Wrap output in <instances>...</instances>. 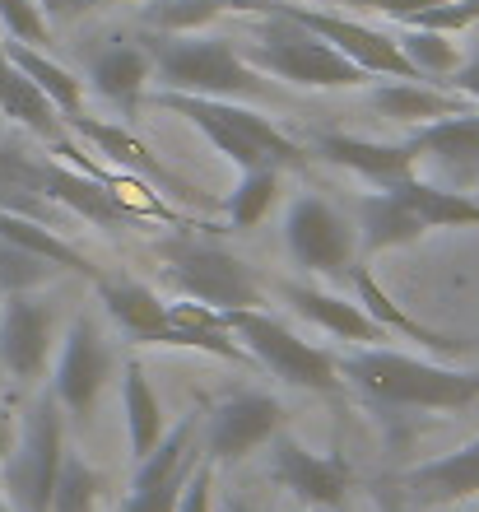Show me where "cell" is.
Masks as SVG:
<instances>
[{
    "label": "cell",
    "instance_id": "cell-38",
    "mask_svg": "<svg viewBox=\"0 0 479 512\" xmlns=\"http://www.w3.org/2000/svg\"><path fill=\"white\" fill-rule=\"evenodd\" d=\"M442 89H452V94H466L470 103H479V42H475V52L461 61V66L442 80Z\"/></svg>",
    "mask_w": 479,
    "mask_h": 512
},
{
    "label": "cell",
    "instance_id": "cell-17",
    "mask_svg": "<svg viewBox=\"0 0 479 512\" xmlns=\"http://www.w3.org/2000/svg\"><path fill=\"white\" fill-rule=\"evenodd\" d=\"M396 494L414 508H452V503L479 499V438L456 447L452 457L424 461L396 480Z\"/></svg>",
    "mask_w": 479,
    "mask_h": 512
},
{
    "label": "cell",
    "instance_id": "cell-8",
    "mask_svg": "<svg viewBox=\"0 0 479 512\" xmlns=\"http://www.w3.org/2000/svg\"><path fill=\"white\" fill-rule=\"evenodd\" d=\"M98 298H103L107 317L117 322L121 336H131L135 345H173V350H200L228 364H242L247 350L228 331H187L173 322V308L163 303L149 284L140 280H117V275H98Z\"/></svg>",
    "mask_w": 479,
    "mask_h": 512
},
{
    "label": "cell",
    "instance_id": "cell-32",
    "mask_svg": "<svg viewBox=\"0 0 479 512\" xmlns=\"http://www.w3.org/2000/svg\"><path fill=\"white\" fill-rule=\"evenodd\" d=\"M280 196V168H242L238 173V187L228 196V224L233 229H252L266 219V210L275 205Z\"/></svg>",
    "mask_w": 479,
    "mask_h": 512
},
{
    "label": "cell",
    "instance_id": "cell-34",
    "mask_svg": "<svg viewBox=\"0 0 479 512\" xmlns=\"http://www.w3.org/2000/svg\"><path fill=\"white\" fill-rule=\"evenodd\" d=\"M238 10V0H154L149 5V24L163 33H191V28L210 24L214 14Z\"/></svg>",
    "mask_w": 479,
    "mask_h": 512
},
{
    "label": "cell",
    "instance_id": "cell-28",
    "mask_svg": "<svg viewBox=\"0 0 479 512\" xmlns=\"http://www.w3.org/2000/svg\"><path fill=\"white\" fill-rule=\"evenodd\" d=\"M5 52H10L14 70H24L28 80L47 94V103L61 112V122L80 117V112H84V80H75L61 61H52L42 47H28V42H10V38H5Z\"/></svg>",
    "mask_w": 479,
    "mask_h": 512
},
{
    "label": "cell",
    "instance_id": "cell-13",
    "mask_svg": "<svg viewBox=\"0 0 479 512\" xmlns=\"http://www.w3.org/2000/svg\"><path fill=\"white\" fill-rule=\"evenodd\" d=\"M200 424H205V457L233 466L284 429V405L270 391H233Z\"/></svg>",
    "mask_w": 479,
    "mask_h": 512
},
{
    "label": "cell",
    "instance_id": "cell-1",
    "mask_svg": "<svg viewBox=\"0 0 479 512\" xmlns=\"http://www.w3.org/2000/svg\"><path fill=\"white\" fill-rule=\"evenodd\" d=\"M335 368L363 401L382 405V410H466V405H479V373L386 350V345H363L354 354H340Z\"/></svg>",
    "mask_w": 479,
    "mask_h": 512
},
{
    "label": "cell",
    "instance_id": "cell-5",
    "mask_svg": "<svg viewBox=\"0 0 479 512\" xmlns=\"http://www.w3.org/2000/svg\"><path fill=\"white\" fill-rule=\"evenodd\" d=\"M159 261L163 284L177 289V298H187V303H205L214 312L261 308V284H256L252 266L214 238H168L159 243Z\"/></svg>",
    "mask_w": 479,
    "mask_h": 512
},
{
    "label": "cell",
    "instance_id": "cell-27",
    "mask_svg": "<svg viewBox=\"0 0 479 512\" xmlns=\"http://www.w3.org/2000/svg\"><path fill=\"white\" fill-rule=\"evenodd\" d=\"M391 191L410 205L414 215L424 219L428 233H433V229H470V224L479 229V201L470 196V191L442 187V182H424L419 173L405 177V182H396Z\"/></svg>",
    "mask_w": 479,
    "mask_h": 512
},
{
    "label": "cell",
    "instance_id": "cell-6",
    "mask_svg": "<svg viewBox=\"0 0 479 512\" xmlns=\"http://www.w3.org/2000/svg\"><path fill=\"white\" fill-rule=\"evenodd\" d=\"M224 326H228V336L247 350V359H256L266 373H275V378L289 382V387L317 391V396H340V391H345V378H340V368H335V354L307 345L275 312L233 308V312H224Z\"/></svg>",
    "mask_w": 479,
    "mask_h": 512
},
{
    "label": "cell",
    "instance_id": "cell-31",
    "mask_svg": "<svg viewBox=\"0 0 479 512\" xmlns=\"http://www.w3.org/2000/svg\"><path fill=\"white\" fill-rule=\"evenodd\" d=\"M400 52L410 61V70L419 80H447L456 66H461V52H456V42L447 33H433V28H414V24H400L396 33Z\"/></svg>",
    "mask_w": 479,
    "mask_h": 512
},
{
    "label": "cell",
    "instance_id": "cell-12",
    "mask_svg": "<svg viewBox=\"0 0 479 512\" xmlns=\"http://www.w3.org/2000/svg\"><path fill=\"white\" fill-rule=\"evenodd\" d=\"M107 378H112V350H107L94 312H80V317L70 322L61 350H56L52 396L70 419H80L84 424V419L94 415V405H98V396H103Z\"/></svg>",
    "mask_w": 479,
    "mask_h": 512
},
{
    "label": "cell",
    "instance_id": "cell-26",
    "mask_svg": "<svg viewBox=\"0 0 479 512\" xmlns=\"http://www.w3.org/2000/svg\"><path fill=\"white\" fill-rule=\"evenodd\" d=\"M121 410H126V443H131V461H145L149 452L163 443L168 419H163L159 391H154L145 364H140L135 354L121 364Z\"/></svg>",
    "mask_w": 479,
    "mask_h": 512
},
{
    "label": "cell",
    "instance_id": "cell-18",
    "mask_svg": "<svg viewBox=\"0 0 479 512\" xmlns=\"http://www.w3.org/2000/svg\"><path fill=\"white\" fill-rule=\"evenodd\" d=\"M312 154H321L326 163L335 168H349V173H359L363 182H373V187H396L405 177L419 173V154L414 145H386V140H359V135H317L312 140Z\"/></svg>",
    "mask_w": 479,
    "mask_h": 512
},
{
    "label": "cell",
    "instance_id": "cell-39",
    "mask_svg": "<svg viewBox=\"0 0 479 512\" xmlns=\"http://www.w3.org/2000/svg\"><path fill=\"white\" fill-rule=\"evenodd\" d=\"M14 438H19V419L10 415V410H5V405H0V461L10 457V447H14Z\"/></svg>",
    "mask_w": 479,
    "mask_h": 512
},
{
    "label": "cell",
    "instance_id": "cell-3",
    "mask_svg": "<svg viewBox=\"0 0 479 512\" xmlns=\"http://www.w3.org/2000/svg\"><path fill=\"white\" fill-rule=\"evenodd\" d=\"M154 80L173 94L200 98H261V70L247 66V56L228 38H191V33H163L149 47Z\"/></svg>",
    "mask_w": 479,
    "mask_h": 512
},
{
    "label": "cell",
    "instance_id": "cell-43",
    "mask_svg": "<svg viewBox=\"0 0 479 512\" xmlns=\"http://www.w3.org/2000/svg\"><path fill=\"white\" fill-rule=\"evenodd\" d=\"M89 5H112V0H80V10H89Z\"/></svg>",
    "mask_w": 479,
    "mask_h": 512
},
{
    "label": "cell",
    "instance_id": "cell-11",
    "mask_svg": "<svg viewBox=\"0 0 479 512\" xmlns=\"http://www.w3.org/2000/svg\"><path fill=\"white\" fill-rule=\"evenodd\" d=\"M196 433H200V410H187L177 419V429L163 433V443L145 461H135L131 494H126L121 512H177V499H182L191 471L205 457Z\"/></svg>",
    "mask_w": 479,
    "mask_h": 512
},
{
    "label": "cell",
    "instance_id": "cell-37",
    "mask_svg": "<svg viewBox=\"0 0 479 512\" xmlns=\"http://www.w3.org/2000/svg\"><path fill=\"white\" fill-rule=\"evenodd\" d=\"M345 5H363V10H377L386 19H396V24H405L419 10H433V5H447V0H345Z\"/></svg>",
    "mask_w": 479,
    "mask_h": 512
},
{
    "label": "cell",
    "instance_id": "cell-2",
    "mask_svg": "<svg viewBox=\"0 0 479 512\" xmlns=\"http://www.w3.org/2000/svg\"><path fill=\"white\" fill-rule=\"evenodd\" d=\"M149 103L163 112H177L182 122H191L238 173L242 168H280L284 173V168H303L307 163L303 145H293L266 112L242 108L233 98H200V94L159 89V94H149Z\"/></svg>",
    "mask_w": 479,
    "mask_h": 512
},
{
    "label": "cell",
    "instance_id": "cell-7",
    "mask_svg": "<svg viewBox=\"0 0 479 512\" xmlns=\"http://www.w3.org/2000/svg\"><path fill=\"white\" fill-rule=\"evenodd\" d=\"M61 457H66V415H61L56 396L47 391L24 415L10 457L0 461L5 503H10L14 512L52 508V485H56V471H61Z\"/></svg>",
    "mask_w": 479,
    "mask_h": 512
},
{
    "label": "cell",
    "instance_id": "cell-21",
    "mask_svg": "<svg viewBox=\"0 0 479 512\" xmlns=\"http://www.w3.org/2000/svg\"><path fill=\"white\" fill-rule=\"evenodd\" d=\"M345 284L354 289V303H359L368 317H373L377 326H382L386 336H405L414 340V345H424V350H438V354H461L466 350V340H456V336H442V331H433V326L424 322H414L410 312L400 308L396 298L386 294L382 284H377V275L368 266H363V256H354L345 270Z\"/></svg>",
    "mask_w": 479,
    "mask_h": 512
},
{
    "label": "cell",
    "instance_id": "cell-42",
    "mask_svg": "<svg viewBox=\"0 0 479 512\" xmlns=\"http://www.w3.org/2000/svg\"><path fill=\"white\" fill-rule=\"evenodd\" d=\"M219 512H261V508H252L247 499H233V494H228V499L219 503Z\"/></svg>",
    "mask_w": 479,
    "mask_h": 512
},
{
    "label": "cell",
    "instance_id": "cell-20",
    "mask_svg": "<svg viewBox=\"0 0 479 512\" xmlns=\"http://www.w3.org/2000/svg\"><path fill=\"white\" fill-rule=\"evenodd\" d=\"M377 117L396 126H428V122H447V117H466L475 112L466 94H452V89H442V84H428V80H386L377 84L373 94H368Z\"/></svg>",
    "mask_w": 479,
    "mask_h": 512
},
{
    "label": "cell",
    "instance_id": "cell-41",
    "mask_svg": "<svg viewBox=\"0 0 479 512\" xmlns=\"http://www.w3.org/2000/svg\"><path fill=\"white\" fill-rule=\"evenodd\" d=\"M377 503H382V512H410V503L400 499V494L396 499H391V494H377Z\"/></svg>",
    "mask_w": 479,
    "mask_h": 512
},
{
    "label": "cell",
    "instance_id": "cell-9",
    "mask_svg": "<svg viewBox=\"0 0 479 512\" xmlns=\"http://www.w3.org/2000/svg\"><path fill=\"white\" fill-rule=\"evenodd\" d=\"M238 10H261V14H284L293 24L312 28L317 38H326L340 56H349L359 70L368 75H386V80H419L400 52V42L382 28H368L359 19H345V14H326V10H307V5H289V0H238Z\"/></svg>",
    "mask_w": 479,
    "mask_h": 512
},
{
    "label": "cell",
    "instance_id": "cell-24",
    "mask_svg": "<svg viewBox=\"0 0 479 512\" xmlns=\"http://www.w3.org/2000/svg\"><path fill=\"white\" fill-rule=\"evenodd\" d=\"M149 80H154L149 47L112 42V47H103L98 56H89V84H94V94L107 98L112 108H121V117H135V112H140Z\"/></svg>",
    "mask_w": 479,
    "mask_h": 512
},
{
    "label": "cell",
    "instance_id": "cell-35",
    "mask_svg": "<svg viewBox=\"0 0 479 512\" xmlns=\"http://www.w3.org/2000/svg\"><path fill=\"white\" fill-rule=\"evenodd\" d=\"M0 33L10 42L47 47L52 42V19L42 14L38 0H0Z\"/></svg>",
    "mask_w": 479,
    "mask_h": 512
},
{
    "label": "cell",
    "instance_id": "cell-29",
    "mask_svg": "<svg viewBox=\"0 0 479 512\" xmlns=\"http://www.w3.org/2000/svg\"><path fill=\"white\" fill-rule=\"evenodd\" d=\"M0 233H5L10 243L38 252L42 261H52L56 270H70V275H84V280H98V275H103V270H98L80 247H70L66 238H61V229H52V224H38V219L5 215V210H0Z\"/></svg>",
    "mask_w": 479,
    "mask_h": 512
},
{
    "label": "cell",
    "instance_id": "cell-30",
    "mask_svg": "<svg viewBox=\"0 0 479 512\" xmlns=\"http://www.w3.org/2000/svg\"><path fill=\"white\" fill-rule=\"evenodd\" d=\"M103 489H107V475L84 461L80 447L66 443V457H61V471H56V485H52V508L47 512H98Z\"/></svg>",
    "mask_w": 479,
    "mask_h": 512
},
{
    "label": "cell",
    "instance_id": "cell-19",
    "mask_svg": "<svg viewBox=\"0 0 479 512\" xmlns=\"http://www.w3.org/2000/svg\"><path fill=\"white\" fill-rule=\"evenodd\" d=\"M0 210L52 224V229L66 224V210L47 196V159L14 140H0Z\"/></svg>",
    "mask_w": 479,
    "mask_h": 512
},
{
    "label": "cell",
    "instance_id": "cell-16",
    "mask_svg": "<svg viewBox=\"0 0 479 512\" xmlns=\"http://www.w3.org/2000/svg\"><path fill=\"white\" fill-rule=\"evenodd\" d=\"M419 163L433 168L442 187L466 191L479 182V117L466 112V117H447V122H428L410 135Z\"/></svg>",
    "mask_w": 479,
    "mask_h": 512
},
{
    "label": "cell",
    "instance_id": "cell-33",
    "mask_svg": "<svg viewBox=\"0 0 479 512\" xmlns=\"http://www.w3.org/2000/svg\"><path fill=\"white\" fill-rule=\"evenodd\" d=\"M61 270L52 261H42L38 252H28V247L10 243L5 233H0V294H33L42 284H52Z\"/></svg>",
    "mask_w": 479,
    "mask_h": 512
},
{
    "label": "cell",
    "instance_id": "cell-4",
    "mask_svg": "<svg viewBox=\"0 0 479 512\" xmlns=\"http://www.w3.org/2000/svg\"><path fill=\"white\" fill-rule=\"evenodd\" d=\"M247 66L270 80L298 84V89H359L368 70H359L349 56H340L312 28L293 24L284 14H266L261 38L247 47Z\"/></svg>",
    "mask_w": 479,
    "mask_h": 512
},
{
    "label": "cell",
    "instance_id": "cell-23",
    "mask_svg": "<svg viewBox=\"0 0 479 512\" xmlns=\"http://www.w3.org/2000/svg\"><path fill=\"white\" fill-rule=\"evenodd\" d=\"M66 126L80 135V140H89V145L103 154V163H112V168H121V173H131V177H140V182H154V187H163V191H182V196H187V187L163 168V159H154V149H149L145 140H135L126 126L94 122V117H84V112L80 117H70Z\"/></svg>",
    "mask_w": 479,
    "mask_h": 512
},
{
    "label": "cell",
    "instance_id": "cell-40",
    "mask_svg": "<svg viewBox=\"0 0 479 512\" xmlns=\"http://www.w3.org/2000/svg\"><path fill=\"white\" fill-rule=\"evenodd\" d=\"M38 5H42V14H47V19H66V14L80 10V0H38Z\"/></svg>",
    "mask_w": 479,
    "mask_h": 512
},
{
    "label": "cell",
    "instance_id": "cell-25",
    "mask_svg": "<svg viewBox=\"0 0 479 512\" xmlns=\"http://www.w3.org/2000/svg\"><path fill=\"white\" fill-rule=\"evenodd\" d=\"M359 229H363L359 233L363 261H368V256H382V252H396V247H414L428 233L424 219L414 215L391 187H377V191H363L359 196Z\"/></svg>",
    "mask_w": 479,
    "mask_h": 512
},
{
    "label": "cell",
    "instance_id": "cell-44",
    "mask_svg": "<svg viewBox=\"0 0 479 512\" xmlns=\"http://www.w3.org/2000/svg\"><path fill=\"white\" fill-rule=\"evenodd\" d=\"M303 512H317V508H303Z\"/></svg>",
    "mask_w": 479,
    "mask_h": 512
},
{
    "label": "cell",
    "instance_id": "cell-14",
    "mask_svg": "<svg viewBox=\"0 0 479 512\" xmlns=\"http://www.w3.org/2000/svg\"><path fill=\"white\" fill-rule=\"evenodd\" d=\"M56 345V308L33 294H5L0 308V373L14 382H38Z\"/></svg>",
    "mask_w": 479,
    "mask_h": 512
},
{
    "label": "cell",
    "instance_id": "cell-10",
    "mask_svg": "<svg viewBox=\"0 0 479 512\" xmlns=\"http://www.w3.org/2000/svg\"><path fill=\"white\" fill-rule=\"evenodd\" d=\"M284 247H289L293 266L307 270V275L345 280L349 261L359 256V233L321 196H298L284 215Z\"/></svg>",
    "mask_w": 479,
    "mask_h": 512
},
{
    "label": "cell",
    "instance_id": "cell-15",
    "mask_svg": "<svg viewBox=\"0 0 479 512\" xmlns=\"http://www.w3.org/2000/svg\"><path fill=\"white\" fill-rule=\"evenodd\" d=\"M270 471L303 508L317 512H335L345 503L349 485H354V471H349L345 457H321L284 429L270 438Z\"/></svg>",
    "mask_w": 479,
    "mask_h": 512
},
{
    "label": "cell",
    "instance_id": "cell-22",
    "mask_svg": "<svg viewBox=\"0 0 479 512\" xmlns=\"http://www.w3.org/2000/svg\"><path fill=\"white\" fill-rule=\"evenodd\" d=\"M284 303H289L303 322H312L317 331H326V336H335V340H354V345H377V340H386L382 326L345 294H326L317 284H284Z\"/></svg>",
    "mask_w": 479,
    "mask_h": 512
},
{
    "label": "cell",
    "instance_id": "cell-36",
    "mask_svg": "<svg viewBox=\"0 0 479 512\" xmlns=\"http://www.w3.org/2000/svg\"><path fill=\"white\" fill-rule=\"evenodd\" d=\"M177 512H214V461L200 457V466L191 471L182 499H177Z\"/></svg>",
    "mask_w": 479,
    "mask_h": 512
}]
</instances>
